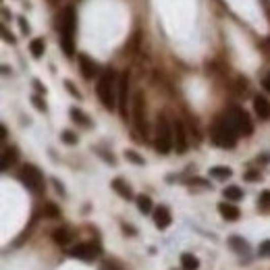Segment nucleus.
<instances>
[{"label":"nucleus","mask_w":270,"mask_h":270,"mask_svg":"<svg viewBox=\"0 0 270 270\" xmlns=\"http://www.w3.org/2000/svg\"><path fill=\"white\" fill-rule=\"evenodd\" d=\"M258 208L262 212H270V189H264L258 197Z\"/></svg>","instance_id":"393cba45"},{"label":"nucleus","mask_w":270,"mask_h":270,"mask_svg":"<svg viewBox=\"0 0 270 270\" xmlns=\"http://www.w3.org/2000/svg\"><path fill=\"white\" fill-rule=\"evenodd\" d=\"M262 87H264V89H266V92L270 94V71H268V73H266V77L262 79Z\"/></svg>","instance_id":"58836bf2"},{"label":"nucleus","mask_w":270,"mask_h":270,"mask_svg":"<svg viewBox=\"0 0 270 270\" xmlns=\"http://www.w3.org/2000/svg\"><path fill=\"white\" fill-rule=\"evenodd\" d=\"M58 44L66 56H75V31H77V13L73 7H64L56 19Z\"/></svg>","instance_id":"f257e3e1"},{"label":"nucleus","mask_w":270,"mask_h":270,"mask_svg":"<svg viewBox=\"0 0 270 270\" xmlns=\"http://www.w3.org/2000/svg\"><path fill=\"white\" fill-rule=\"evenodd\" d=\"M210 177L212 179H218V181H224V179H231L233 177V171L229 166H212L210 168Z\"/></svg>","instance_id":"5701e85b"},{"label":"nucleus","mask_w":270,"mask_h":270,"mask_svg":"<svg viewBox=\"0 0 270 270\" xmlns=\"http://www.w3.org/2000/svg\"><path fill=\"white\" fill-rule=\"evenodd\" d=\"M77 62H79V69H81V75L89 81V79H94L96 75H100L98 73V64H96V60L94 58H89L87 54H77Z\"/></svg>","instance_id":"9b49d317"},{"label":"nucleus","mask_w":270,"mask_h":270,"mask_svg":"<svg viewBox=\"0 0 270 270\" xmlns=\"http://www.w3.org/2000/svg\"><path fill=\"white\" fill-rule=\"evenodd\" d=\"M154 148L158 154H168L175 150V138H173V123L168 121L166 115L156 117L154 125Z\"/></svg>","instance_id":"20e7f679"},{"label":"nucleus","mask_w":270,"mask_h":270,"mask_svg":"<svg viewBox=\"0 0 270 270\" xmlns=\"http://www.w3.org/2000/svg\"><path fill=\"white\" fill-rule=\"evenodd\" d=\"M222 195H224V199L227 201H239V199H243V189L241 187H237V185H229V187H224L222 189Z\"/></svg>","instance_id":"4be33fe9"},{"label":"nucleus","mask_w":270,"mask_h":270,"mask_svg":"<svg viewBox=\"0 0 270 270\" xmlns=\"http://www.w3.org/2000/svg\"><path fill=\"white\" fill-rule=\"evenodd\" d=\"M229 245H231V250L237 252V254H247V252H250V243H247L243 237H239V235H231L229 237Z\"/></svg>","instance_id":"6ab92c4d"},{"label":"nucleus","mask_w":270,"mask_h":270,"mask_svg":"<svg viewBox=\"0 0 270 270\" xmlns=\"http://www.w3.org/2000/svg\"><path fill=\"white\" fill-rule=\"evenodd\" d=\"M96 94L104 108L117 110V106H119V75L112 69L100 73L98 83H96Z\"/></svg>","instance_id":"7ed1b4c3"},{"label":"nucleus","mask_w":270,"mask_h":270,"mask_svg":"<svg viewBox=\"0 0 270 270\" xmlns=\"http://www.w3.org/2000/svg\"><path fill=\"white\" fill-rule=\"evenodd\" d=\"M69 117H71L73 123H77V125H81V127H85V129H89V127L94 125L92 119H89L85 112H83L81 108H77V106H71V108H69Z\"/></svg>","instance_id":"a211bd4d"},{"label":"nucleus","mask_w":270,"mask_h":270,"mask_svg":"<svg viewBox=\"0 0 270 270\" xmlns=\"http://www.w3.org/2000/svg\"><path fill=\"white\" fill-rule=\"evenodd\" d=\"M258 160H262L264 164H268V162H270V154H262V156H260Z\"/></svg>","instance_id":"a19ab883"},{"label":"nucleus","mask_w":270,"mask_h":270,"mask_svg":"<svg viewBox=\"0 0 270 270\" xmlns=\"http://www.w3.org/2000/svg\"><path fill=\"white\" fill-rule=\"evenodd\" d=\"M123 233H125V235H127V233H129V235H135L133 227H127V224H123Z\"/></svg>","instance_id":"ea45409f"},{"label":"nucleus","mask_w":270,"mask_h":270,"mask_svg":"<svg viewBox=\"0 0 270 270\" xmlns=\"http://www.w3.org/2000/svg\"><path fill=\"white\" fill-rule=\"evenodd\" d=\"M48 3H52V5H56V3H58V0H48Z\"/></svg>","instance_id":"37998d69"},{"label":"nucleus","mask_w":270,"mask_h":270,"mask_svg":"<svg viewBox=\"0 0 270 270\" xmlns=\"http://www.w3.org/2000/svg\"><path fill=\"white\" fill-rule=\"evenodd\" d=\"M173 138H175V150L177 154H185L189 144H187V129L181 119L173 121Z\"/></svg>","instance_id":"9d476101"},{"label":"nucleus","mask_w":270,"mask_h":270,"mask_svg":"<svg viewBox=\"0 0 270 270\" xmlns=\"http://www.w3.org/2000/svg\"><path fill=\"white\" fill-rule=\"evenodd\" d=\"M64 87H66V92H69L73 98H77V100H81V98H83V96H81V92H79V89L73 85V81L66 79V81H64Z\"/></svg>","instance_id":"2f4dec72"},{"label":"nucleus","mask_w":270,"mask_h":270,"mask_svg":"<svg viewBox=\"0 0 270 270\" xmlns=\"http://www.w3.org/2000/svg\"><path fill=\"white\" fill-rule=\"evenodd\" d=\"M254 112L260 121H268L270 119V100L266 96H254Z\"/></svg>","instance_id":"2eb2a0df"},{"label":"nucleus","mask_w":270,"mask_h":270,"mask_svg":"<svg viewBox=\"0 0 270 270\" xmlns=\"http://www.w3.org/2000/svg\"><path fill=\"white\" fill-rule=\"evenodd\" d=\"M110 187L115 189L123 199H133V189H131V185L125 181V179H121V177H117V179H112V183H110Z\"/></svg>","instance_id":"dca6fc26"},{"label":"nucleus","mask_w":270,"mask_h":270,"mask_svg":"<svg viewBox=\"0 0 270 270\" xmlns=\"http://www.w3.org/2000/svg\"><path fill=\"white\" fill-rule=\"evenodd\" d=\"M135 204H138V210L142 212V214H152L154 212V204H152V197L150 195H138L135 197Z\"/></svg>","instance_id":"aec40b11"},{"label":"nucleus","mask_w":270,"mask_h":270,"mask_svg":"<svg viewBox=\"0 0 270 270\" xmlns=\"http://www.w3.org/2000/svg\"><path fill=\"white\" fill-rule=\"evenodd\" d=\"M73 239H75V233L69 227H58L52 231V241L60 247H69L73 243Z\"/></svg>","instance_id":"ddd939ff"},{"label":"nucleus","mask_w":270,"mask_h":270,"mask_svg":"<svg viewBox=\"0 0 270 270\" xmlns=\"http://www.w3.org/2000/svg\"><path fill=\"white\" fill-rule=\"evenodd\" d=\"M258 256L260 258H270V239H264L258 247Z\"/></svg>","instance_id":"7c9ffc66"},{"label":"nucleus","mask_w":270,"mask_h":270,"mask_svg":"<svg viewBox=\"0 0 270 270\" xmlns=\"http://www.w3.org/2000/svg\"><path fill=\"white\" fill-rule=\"evenodd\" d=\"M33 87H36V92H38V94H42V96L46 94V85H44L40 79H33Z\"/></svg>","instance_id":"c9c22d12"},{"label":"nucleus","mask_w":270,"mask_h":270,"mask_svg":"<svg viewBox=\"0 0 270 270\" xmlns=\"http://www.w3.org/2000/svg\"><path fill=\"white\" fill-rule=\"evenodd\" d=\"M94 150H96V152L102 156V160H104V162H108L110 166H115V164H117V158H115V156H112L110 152H106L104 148H94Z\"/></svg>","instance_id":"c756f323"},{"label":"nucleus","mask_w":270,"mask_h":270,"mask_svg":"<svg viewBox=\"0 0 270 270\" xmlns=\"http://www.w3.org/2000/svg\"><path fill=\"white\" fill-rule=\"evenodd\" d=\"M125 158L129 160V162H133V164H138V166H144L146 164V160H144V156H140L138 152H135V150H125Z\"/></svg>","instance_id":"bb28decb"},{"label":"nucleus","mask_w":270,"mask_h":270,"mask_svg":"<svg viewBox=\"0 0 270 270\" xmlns=\"http://www.w3.org/2000/svg\"><path fill=\"white\" fill-rule=\"evenodd\" d=\"M131 98L133 96H129V73L127 71H123L121 75H119V106H117V110L121 112V117L127 121V108L131 106Z\"/></svg>","instance_id":"1a4fd4ad"},{"label":"nucleus","mask_w":270,"mask_h":270,"mask_svg":"<svg viewBox=\"0 0 270 270\" xmlns=\"http://www.w3.org/2000/svg\"><path fill=\"white\" fill-rule=\"evenodd\" d=\"M29 100H31V104L36 106V110H40V112H46V110H48V104H46V100H44L40 94H33Z\"/></svg>","instance_id":"cd10ccee"},{"label":"nucleus","mask_w":270,"mask_h":270,"mask_svg":"<svg viewBox=\"0 0 270 270\" xmlns=\"http://www.w3.org/2000/svg\"><path fill=\"white\" fill-rule=\"evenodd\" d=\"M152 218H154V224L158 227L160 231L168 229L171 222H173V216H171V210L166 206H156L154 212H152Z\"/></svg>","instance_id":"f8f14e48"},{"label":"nucleus","mask_w":270,"mask_h":270,"mask_svg":"<svg viewBox=\"0 0 270 270\" xmlns=\"http://www.w3.org/2000/svg\"><path fill=\"white\" fill-rule=\"evenodd\" d=\"M69 256L77 258V260H83V262H92V260L102 256V245L98 241H83V243H77V245L69 247Z\"/></svg>","instance_id":"0eeeda50"},{"label":"nucleus","mask_w":270,"mask_h":270,"mask_svg":"<svg viewBox=\"0 0 270 270\" xmlns=\"http://www.w3.org/2000/svg\"><path fill=\"white\" fill-rule=\"evenodd\" d=\"M3 38H5V42H7V44H15V42H17V40H15V36H13V33H9V29H7L5 25H3Z\"/></svg>","instance_id":"e433bc0d"},{"label":"nucleus","mask_w":270,"mask_h":270,"mask_svg":"<svg viewBox=\"0 0 270 270\" xmlns=\"http://www.w3.org/2000/svg\"><path fill=\"white\" fill-rule=\"evenodd\" d=\"M0 131H3V140H7V127L3 125V127H0Z\"/></svg>","instance_id":"79ce46f5"},{"label":"nucleus","mask_w":270,"mask_h":270,"mask_svg":"<svg viewBox=\"0 0 270 270\" xmlns=\"http://www.w3.org/2000/svg\"><path fill=\"white\" fill-rule=\"evenodd\" d=\"M218 212H220V216L227 220V222H235V220H239V216H241V210L233 204V201H220L218 204Z\"/></svg>","instance_id":"4468645a"},{"label":"nucleus","mask_w":270,"mask_h":270,"mask_svg":"<svg viewBox=\"0 0 270 270\" xmlns=\"http://www.w3.org/2000/svg\"><path fill=\"white\" fill-rule=\"evenodd\" d=\"M44 216H48V218H58L60 216V210L56 204H52V201H48L46 206H44Z\"/></svg>","instance_id":"c85d7f7f"},{"label":"nucleus","mask_w":270,"mask_h":270,"mask_svg":"<svg viewBox=\"0 0 270 270\" xmlns=\"http://www.w3.org/2000/svg\"><path fill=\"white\" fill-rule=\"evenodd\" d=\"M243 177H245V181H252V183L254 181H260V173L258 171H247Z\"/></svg>","instance_id":"473e14b6"},{"label":"nucleus","mask_w":270,"mask_h":270,"mask_svg":"<svg viewBox=\"0 0 270 270\" xmlns=\"http://www.w3.org/2000/svg\"><path fill=\"white\" fill-rule=\"evenodd\" d=\"M237 138H239V133H237V129H235V125L229 119L227 112L216 117L210 123V140L214 146H218L222 150H233L237 146Z\"/></svg>","instance_id":"f03ea898"},{"label":"nucleus","mask_w":270,"mask_h":270,"mask_svg":"<svg viewBox=\"0 0 270 270\" xmlns=\"http://www.w3.org/2000/svg\"><path fill=\"white\" fill-rule=\"evenodd\" d=\"M104 270H123L115 260H108V262H104Z\"/></svg>","instance_id":"4c0bfd02"},{"label":"nucleus","mask_w":270,"mask_h":270,"mask_svg":"<svg viewBox=\"0 0 270 270\" xmlns=\"http://www.w3.org/2000/svg\"><path fill=\"white\" fill-rule=\"evenodd\" d=\"M52 185H54V189H56V191H58V193H60L62 197H66V191H64V185H62V183L58 181V179H56V177H52Z\"/></svg>","instance_id":"72a5a7b5"},{"label":"nucleus","mask_w":270,"mask_h":270,"mask_svg":"<svg viewBox=\"0 0 270 270\" xmlns=\"http://www.w3.org/2000/svg\"><path fill=\"white\" fill-rule=\"evenodd\" d=\"M19 162V150L15 146L5 148L3 150V173H7L11 166H15Z\"/></svg>","instance_id":"f3484780"},{"label":"nucleus","mask_w":270,"mask_h":270,"mask_svg":"<svg viewBox=\"0 0 270 270\" xmlns=\"http://www.w3.org/2000/svg\"><path fill=\"white\" fill-rule=\"evenodd\" d=\"M19 181L33 193L44 191V175L36 164H23L19 168Z\"/></svg>","instance_id":"423d86ee"},{"label":"nucleus","mask_w":270,"mask_h":270,"mask_svg":"<svg viewBox=\"0 0 270 270\" xmlns=\"http://www.w3.org/2000/svg\"><path fill=\"white\" fill-rule=\"evenodd\" d=\"M19 27H21V33H23V36H27V33H29V25H27L25 17H19Z\"/></svg>","instance_id":"f704fd0d"},{"label":"nucleus","mask_w":270,"mask_h":270,"mask_svg":"<svg viewBox=\"0 0 270 270\" xmlns=\"http://www.w3.org/2000/svg\"><path fill=\"white\" fill-rule=\"evenodd\" d=\"M44 50H46V42H44V38H33L29 42V52H31L33 58H42Z\"/></svg>","instance_id":"412c9836"},{"label":"nucleus","mask_w":270,"mask_h":270,"mask_svg":"<svg viewBox=\"0 0 270 270\" xmlns=\"http://www.w3.org/2000/svg\"><path fill=\"white\" fill-rule=\"evenodd\" d=\"M181 266H183V270H197L199 262L193 254H181Z\"/></svg>","instance_id":"b1692460"},{"label":"nucleus","mask_w":270,"mask_h":270,"mask_svg":"<svg viewBox=\"0 0 270 270\" xmlns=\"http://www.w3.org/2000/svg\"><path fill=\"white\" fill-rule=\"evenodd\" d=\"M131 119H133V125L138 129V133L144 140H148L150 127H148V119H146V102H144L142 92H135L131 98Z\"/></svg>","instance_id":"39448f33"},{"label":"nucleus","mask_w":270,"mask_h":270,"mask_svg":"<svg viewBox=\"0 0 270 270\" xmlns=\"http://www.w3.org/2000/svg\"><path fill=\"white\" fill-rule=\"evenodd\" d=\"M60 140H62V144H66V146H77V142H79L77 133H73L71 129H64V131L60 133Z\"/></svg>","instance_id":"a878e982"},{"label":"nucleus","mask_w":270,"mask_h":270,"mask_svg":"<svg viewBox=\"0 0 270 270\" xmlns=\"http://www.w3.org/2000/svg\"><path fill=\"white\" fill-rule=\"evenodd\" d=\"M227 115H229V119L233 121V125H235V129H237L239 135L247 138V135L254 133V123H252L250 115H247V112H245L241 106H231Z\"/></svg>","instance_id":"6e6552de"}]
</instances>
